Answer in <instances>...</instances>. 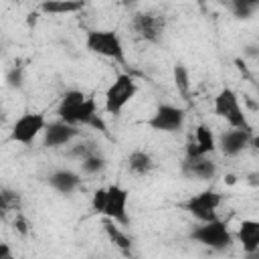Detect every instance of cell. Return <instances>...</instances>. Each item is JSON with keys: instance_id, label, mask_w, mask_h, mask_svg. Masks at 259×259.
Here are the masks:
<instances>
[{"instance_id": "obj_1", "label": "cell", "mask_w": 259, "mask_h": 259, "mask_svg": "<svg viewBox=\"0 0 259 259\" xmlns=\"http://www.w3.org/2000/svg\"><path fill=\"white\" fill-rule=\"evenodd\" d=\"M85 45L91 53L107 57L119 65H125V51L119 34L115 30H87Z\"/></svg>"}, {"instance_id": "obj_2", "label": "cell", "mask_w": 259, "mask_h": 259, "mask_svg": "<svg viewBox=\"0 0 259 259\" xmlns=\"http://www.w3.org/2000/svg\"><path fill=\"white\" fill-rule=\"evenodd\" d=\"M214 113L223 119H227V123L235 130H247L251 132V123L239 103V97L237 93L231 89V87H225L221 89V93L214 97Z\"/></svg>"}, {"instance_id": "obj_3", "label": "cell", "mask_w": 259, "mask_h": 259, "mask_svg": "<svg viewBox=\"0 0 259 259\" xmlns=\"http://www.w3.org/2000/svg\"><path fill=\"white\" fill-rule=\"evenodd\" d=\"M190 239L208 249H214V251H225L233 243V235L229 233L227 225L219 219L212 223H202V225L194 227L190 233Z\"/></svg>"}, {"instance_id": "obj_4", "label": "cell", "mask_w": 259, "mask_h": 259, "mask_svg": "<svg viewBox=\"0 0 259 259\" xmlns=\"http://www.w3.org/2000/svg\"><path fill=\"white\" fill-rule=\"evenodd\" d=\"M136 91H138L136 81L130 75H125V73L117 75V79L105 91V109H107V113L117 117L121 113V109L134 99Z\"/></svg>"}, {"instance_id": "obj_5", "label": "cell", "mask_w": 259, "mask_h": 259, "mask_svg": "<svg viewBox=\"0 0 259 259\" xmlns=\"http://www.w3.org/2000/svg\"><path fill=\"white\" fill-rule=\"evenodd\" d=\"M221 202H223V196L217 190H202L190 196L188 200H184L180 206L188 210L194 219H198L200 223H212L217 221V208Z\"/></svg>"}, {"instance_id": "obj_6", "label": "cell", "mask_w": 259, "mask_h": 259, "mask_svg": "<svg viewBox=\"0 0 259 259\" xmlns=\"http://www.w3.org/2000/svg\"><path fill=\"white\" fill-rule=\"evenodd\" d=\"M45 130H47L45 115L36 113V111H26L14 121L12 132H10V140L24 144V146H30L38 134H45Z\"/></svg>"}, {"instance_id": "obj_7", "label": "cell", "mask_w": 259, "mask_h": 259, "mask_svg": "<svg viewBox=\"0 0 259 259\" xmlns=\"http://www.w3.org/2000/svg\"><path fill=\"white\" fill-rule=\"evenodd\" d=\"M184 119H186V111L182 107L162 103L156 107L154 115L146 119V123H148V127H152L156 132L174 134V132H180L184 127Z\"/></svg>"}, {"instance_id": "obj_8", "label": "cell", "mask_w": 259, "mask_h": 259, "mask_svg": "<svg viewBox=\"0 0 259 259\" xmlns=\"http://www.w3.org/2000/svg\"><path fill=\"white\" fill-rule=\"evenodd\" d=\"M130 26L140 38L148 42H160L166 28V18L164 14H158V12H136L132 16Z\"/></svg>"}, {"instance_id": "obj_9", "label": "cell", "mask_w": 259, "mask_h": 259, "mask_svg": "<svg viewBox=\"0 0 259 259\" xmlns=\"http://www.w3.org/2000/svg\"><path fill=\"white\" fill-rule=\"evenodd\" d=\"M127 190L121 188L119 184H111L107 186V204H105V210L103 214L119 225H130V219H127Z\"/></svg>"}, {"instance_id": "obj_10", "label": "cell", "mask_w": 259, "mask_h": 259, "mask_svg": "<svg viewBox=\"0 0 259 259\" xmlns=\"http://www.w3.org/2000/svg\"><path fill=\"white\" fill-rule=\"evenodd\" d=\"M79 134H81L79 127L69 125V123L57 119L53 123H47V130L42 134V146L45 148H59V146H65L71 140H75Z\"/></svg>"}, {"instance_id": "obj_11", "label": "cell", "mask_w": 259, "mask_h": 259, "mask_svg": "<svg viewBox=\"0 0 259 259\" xmlns=\"http://www.w3.org/2000/svg\"><path fill=\"white\" fill-rule=\"evenodd\" d=\"M251 136H253L251 132H247V130H235V127L223 132L221 138H219V148H221L223 156L233 158V156L241 154L245 148H249Z\"/></svg>"}, {"instance_id": "obj_12", "label": "cell", "mask_w": 259, "mask_h": 259, "mask_svg": "<svg viewBox=\"0 0 259 259\" xmlns=\"http://www.w3.org/2000/svg\"><path fill=\"white\" fill-rule=\"evenodd\" d=\"M182 174L192 180H212L217 174V164L208 156H196V158H184L182 162Z\"/></svg>"}, {"instance_id": "obj_13", "label": "cell", "mask_w": 259, "mask_h": 259, "mask_svg": "<svg viewBox=\"0 0 259 259\" xmlns=\"http://www.w3.org/2000/svg\"><path fill=\"white\" fill-rule=\"evenodd\" d=\"M49 186L55 188L61 194H71L77 188H81V176L73 170H55L53 174H49Z\"/></svg>"}, {"instance_id": "obj_14", "label": "cell", "mask_w": 259, "mask_h": 259, "mask_svg": "<svg viewBox=\"0 0 259 259\" xmlns=\"http://www.w3.org/2000/svg\"><path fill=\"white\" fill-rule=\"evenodd\" d=\"M237 239H239L245 255L257 251L259 249V221H255V219L241 221L239 231H237Z\"/></svg>"}, {"instance_id": "obj_15", "label": "cell", "mask_w": 259, "mask_h": 259, "mask_svg": "<svg viewBox=\"0 0 259 259\" xmlns=\"http://www.w3.org/2000/svg\"><path fill=\"white\" fill-rule=\"evenodd\" d=\"M85 99H87V95H85L83 91H79V89H69V91H65V93L61 95L59 105H57V117H59L61 121H67V117H69Z\"/></svg>"}, {"instance_id": "obj_16", "label": "cell", "mask_w": 259, "mask_h": 259, "mask_svg": "<svg viewBox=\"0 0 259 259\" xmlns=\"http://www.w3.org/2000/svg\"><path fill=\"white\" fill-rule=\"evenodd\" d=\"M127 172L130 174H136V176H144V174H150L152 168H154V160L148 152L144 150H134L130 156H127Z\"/></svg>"}, {"instance_id": "obj_17", "label": "cell", "mask_w": 259, "mask_h": 259, "mask_svg": "<svg viewBox=\"0 0 259 259\" xmlns=\"http://www.w3.org/2000/svg\"><path fill=\"white\" fill-rule=\"evenodd\" d=\"M83 8H85V2H75V0H49L38 4V10L47 14H73Z\"/></svg>"}, {"instance_id": "obj_18", "label": "cell", "mask_w": 259, "mask_h": 259, "mask_svg": "<svg viewBox=\"0 0 259 259\" xmlns=\"http://www.w3.org/2000/svg\"><path fill=\"white\" fill-rule=\"evenodd\" d=\"M103 229H105L109 241H111L123 255H130V253H132V239H130V237L115 225V221L105 219V221H103Z\"/></svg>"}, {"instance_id": "obj_19", "label": "cell", "mask_w": 259, "mask_h": 259, "mask_svg": "<svg viewBox=\"0 0 259 259\" xmlns=\"http://www.w3.org/2000/svg\"><path fill=\"white\" fill-rule=\"evenodd\" d=\"M194 144L198 146V152H200L202 156H208L210 152H214V150H217L214 136H212L210 127H208V125H204V123L196 125V130H194Z\"/></svg>"}, {"instance_id": "obj_20", "label": "cell", "mask_w": 259, "mask_h": 259, "mask_svg": "<svg viewBox=\"0 0 259 259\" xmlns=\"http://www.w3.org/2000/svg\"><path fill=\"white\" fill-rule=\"evenodd\" d=\"M172 75H174V85H176L178 93L184 99H188V95H190V75H188V69L182 63H176L174 69H172Z\"/></svg>"}, {"instance_id": "obj_21", "label": "cell", "mask_w": 259, "mask_h": 259, "mask_svg": "<svg viewBox=\"0 0 259 259\" xmlns=\"http://www.w3.org/2000/svg\"><path fill=\"white\" fill-rule=\"evenodd\" d=\"M0 210H2V217L10 210L18 212L20 210V194L16 190H10V188H2L0 190Z\"/></svg>"}, {"instance_id": "obj_22", "label": "cell", "mask_w": 259, "mask_h": 259, "mask_svg": "<svg viewBox=\"0 0 259 259\" xmlns=\"http://www.w3.org/2000/svg\"><path fill=\"white\" fill-rule=\"evenodd\" d=\"M231 12L237 18H251L255 10H259V2H251V0H233L229 2Z\"/></svg>"}, {"instance_id": "obj_23", "label": "cell", "mask_w": 259, "mask_h": 259, "mask_svg": "<svg viewBox=\"0 0 259 259\" xmlns=\"http://www.w3.org/2000/svg\"><path fill=\"white\" fill-rule=\"evenodd\" d=\"M95 154H101L99 152V148L93 144V142H79V144H75L71 150H69V158H77L79 162H83L85 158H89V156H95Z\"/></svg>"}, {"instance_id": "obj_24", "label": "cell", "mask_w": 259, "mask_h": 259, "mask_svg": "<svg viewBox=\"0 0 259 259\" xmlns=\"http://www.w3.org/2000/svg\"><path fill=\"white\" fill-rule=\"evenodd\" d=\"M105 158L101 156V154H95V156H89V158H85L83 162H81V170L85 172V174H99L103 168H105Z\"/></svg>"}, {"instance_id": "obj_25", "label": "cell", "mask_w": 259, "mask_h": 259, "mask_svg": "<svg viewBox=\"0 0 259 259\" xmlns=\"http://www.w3.org/2000/svg\"><path fill=\"white\" fill-rule=\"evenodd\" d=\"M105 204H107V188H97L93 192V198H91V210L103 214Z\"/></svg>"}, {"instance_id": "obj_26", "label": "cell", "mask_w": 259, "mask_h": 259, "mask_svg": "<svg viewBox=\"0 0 259 259\" xmlns=\"http://www.w3.org/2000/svg\"><path fill=\"white\" fill-rule=\"evenodd\" d=\"M6 81H8V85H10V87L20 89V87H22V67L18 65V67L10 69V71H8V75H6Z\"/></svg>"}, {"instance_id": "obj_27", "label": "cell", "mask_w": 259, "mask_h": 259, "mask_svg": "<svg viewBox=\"0 0 259 259\" xmlns=\"http://www.w3.org/2000/svg\"><path fill=\"white\" fill-rule=\"evenodd\" d=\"M12 227L16 229V233L28 235V221H26V217H24L22 212H16V217H14V221H12Z\"/></svg>"}, {"instance_id": "obj_28", "label": "cell", "mask_w": 259, "mask_h": 259, "mask_svg": "<svg viewBox=\"0 0 259 259\" xmlns=\"http://www.w3.org/2000/svg\"><path fill=\"white\" fill-rule=\"evenodd\" d=\"M0 259H12V251L8 243H0Z\"/></svg>"}, {"instance_id": "obj_29", "label": "cell", "mask_w": 259, "mask_h": 259, "mask_svg": "<svg viewBox=\"0 0 259 259\" xmlns=\"http://www.w3.org/2000/svg\"><path fill=\"white\" fill-rule=\"evenodd\" d=\"M249 148L255 152V154H259V136H251V142H249Z\"/></svg>"}, {"instance_id": "obj_30", "label": "cell", "mask_w": 259, "mask_h": 259, "mask_svg": "<svg viewBox=\"0 0 259 259\" xmlns=\"http://www.w3.org/2000/svg\"><path fill=\"white\" fill-rule=\"evenodd\" d=\"M36 16H38L36 12H30V14H28V18H26V22H28V26H34V24H36Z\"/></svg>"}, {"instance_id": "obj_31", "label": "cell", "mask_w": 259, "mask_h": 259, "mask_svg": "<svg viewBox=\"0 0 259 259\" xmlns=\"http://www.w3.org/2000/svg\"><path fill=\"white\" fill-rule=\"evenodd\" d=\"M225 182H227V184H235V182H237V176H233V174H229V176L225 178Z\"/></svg>"}, {"instance_id": "obj_32", "label": "cell", "mask_w": 259, "mask_h": 259, "mask_svg": "<svg viewBox=\"0 0 259 259\" xmlns=\"http://www.w3.org/2000/svg\"><path fill=\"white\" fill-rule=\"evenodd\" d=\"M247 259H259V249H257V251H253V253H249V255H247Z\"/></svg>"}]
</instances>
